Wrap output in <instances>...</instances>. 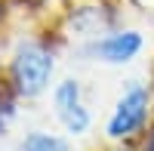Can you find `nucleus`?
Wrapping results in <instances>:
<instances>
[{"label":"nucleus","mask_w":154,"mask_h":151,"mask_svg":"<svg viewBox=\"0 0 154 151\" xmlns=\"http://www.w3.org/2000/svg\"><path fill=\"white\" fill-rule=\"evenodd\" d=\"M49 74H53V59L40 46H25L12 62V77L22 96H37L49 83Z\"/></svg>","instance_id":"f257e3e1"},{"label":"nucleus","mask_w":154,"mask_h":151,"mask_svg":"<svg viewBox=\"0 0 154 151\" xmlns=\"http://www.w3.org/2000/svg\"><path fill=\"white\" fill-rule=\"evenodd\" d=\"M145 108H148V96H145V90H139V86H136V90H130V93L120 99L117 111H114V117H111V123H108V133L114 136V139H120V136L133 133L139 123H142Z\"/></svg>","instance_id":"f03ea898"},{"label":"nucleus","mask_w":154,"mask_h":151,"mask_svg":"<svg viewBox=\"0 0 154 151\" xmlns=\"http://www.w3.org/2000/svg\"><path fill=\"white\" fill-rule=\"evenodd\" d=\"M139 46H142V37L133 34V31H126V34H114V37H108V40H102L96 46V53L105 62H126V59H133L139 53Z\"/></svg>","instance_id":"7ed1b4c3"},{"label":"nucleus","mask_w":154,"mask_h":151,"mask_svg":"<svg viewBox=\"0 0 154 151\" xmlns=\"http://www.w3.org/2000/svg\"><path fill=\"white\" fill-rule=\"evenodd\" d=\"M22 151H68V145L62 142V139H56V136L34 133V136H28V139H25Z\"/></svg>","instance_id":"20e7f679"},{"label":"nucleus","mask_w":154,"mask_h":151,"mask_svg":"<svg viewBox=\"0 0 154 151\" xmlns=\"http://www.w3.org/2000/svg\"><path fill=\"white\" fill-rule=\"evenodd\" d=\"M59 114H62V120H65V127H68L71 133H83L86 123H89V114L80 108V102H74V105H68V108H59Z\"/></svg>","instance_id":"39448f33"},{"label":"nucleus","mask_w":154,"mask_h":151,"mask_svg":"<svg viewBox=\"0 0 154 151\" xmlns=\"http://www.w3.org/2000/svg\"><path fill=\"white\" fill-rule=\"evenodd\" d=\"M151 151H154V142H151Z\"/></svg>","instance_id":"423d86ee"}]
</instances>
